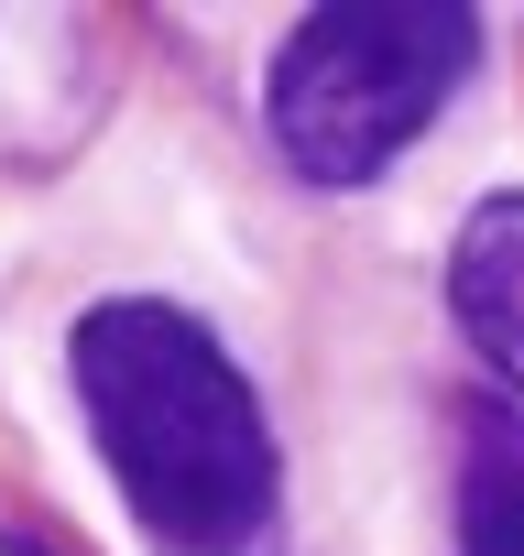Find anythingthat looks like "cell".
<instances>
[{
  "label": "cell",
  "instance_id": "1",
  "mask_svg": "<svg viewBox=\"0 0 524 556\" xmlns=\"http://www.w3.org/2000/svg\"><path fill=\"white\" fill-rule=\"evenodd\" d=\"M88 437L164 556H274L285 545V458L251 371L208 317L164 295L88 306L66 339Z\"/></svg>",
  "mask_w": 524,
  "mask_h": 556
},
{
  "label": "cell",
  "instance_id": "2",
  "mask_svg": "<svg viewBox=\"0 0 524 556\" xmlns=\"http://www.w3.org/2000/svg\"><path fill=\"white\" fill-rule=\"evenodd\" d=\"M481 66V12H448V0H339V12H307L274 45V77H262V121H274V153L350 197L372 186Z\"/></svg>",
  "mask_w": 524,
  "mask_h": 556
},
{
  "label": "cell",
  "instance_id": "3",
  "mask_svg": "<svg viewBox=\"0 0 524 556\" xmlns=\"http://www.w3.org/2000/svg\"><path fill=\"white\" fill-rule=\"evenodd\" d=\"M448 306L470 328V350L524 393V186L513 197H481L459 218V251H448Z\"/></svg>",
  "mask_w": 524,
  "mask_h": 556
},
{
  "label": "cell",
  "instance_id": "4",
  "mask_svg": "<svg viewBox=\"0 0 524 556\" xmlns=\"http://www.w3.org/2000/svg\"><path fill=\"white\" fill-rule=\"evenodd\" d=\"M459 556H524V447L502 426L470 437V469H459Z\"/></svg>",
  "mask_w": 524,
  "mask_h": 556
},
{
  "label": "cell",
  "instance_id": "5",
  "mask_svg": "<svg viewBox=\"0 0 524 556\" xmlns=\"http://www.w3.org/2000/svg\"><path fill=\"white\" fill-rule=\"evenodd\" d=\"M0 556H45V545H34V534H0Z\"/></svg>",
  "mask_w": 524,
  "mask_h": 556
}]
</instances>
